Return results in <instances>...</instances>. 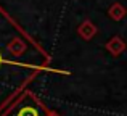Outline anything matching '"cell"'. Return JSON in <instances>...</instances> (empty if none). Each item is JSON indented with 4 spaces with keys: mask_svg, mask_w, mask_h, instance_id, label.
Returning <instances> with one entry per match:
<instances>
[{
    "mask_svg": "<svg viewBox=\"0 0 127 116\" xmlns=\"http://www.w3.org/2000/svg\"><path fill=\"white\" fill-rule=\"evenodd\" d=\"M52 63L48 52L0 10V113L42 73L71 74L66 69H56Z\"/></svg>",
    "mask_w": 127,
    "mask_h": 116,
    "instance_id": "6da1fadb",
    "label": "cell"
},
{
    "mask_svg": "<svg viewBox=\"0 0 127 116\" xmlns=\"http://www.w3.org/2000/svg\"><path fill=\"white\" fill-rule=\"evenodd\" d=\"M2 116H60V115L47 108L45 103L34 92L26 89L10 107L5 108Z\"/></svg>",
    "mask_w": 127,
    "mask_h": 116,
    "instance_id": "7a4b0ae2",
    "label": "cell"
},
{
    "mask_svg": "<svg viewBox=\"0 0 127 116\" xmlns=\"http://www.w3.org/2000/svg\"><path fill=\"white\" fill-rule=\"evenodd\" d=\"M105 48L113 55V57H119V55H121L122 52L126 50V42L122 40V37L114 36V37H111L108 42H106Z\"/></svg>",
    "mask_w": 127,
    "mask_h": 116,
    "instance_id": "3957f363",
    "label": "cell"
},
{
    "mask_svg": "<svg viewBox=\"0 0 127 116\" xmlns=\"http://www.w3.org/2000/svg\"><path fill=\"white\" fill-rule=\"evenodd\" d=\"M96 32H98V29H96V26L93 24L90 19H85V21H82L81 26L77 28V34L81 36L84 40H90V39H93Z\"/></svg>",
    "mask_w": 127,
    "mask_h": 116,
    "instance_id": "277c9868",
    "label": "cell"
},
{
    "mask_svg": "<svg viewBox=\"0 0 127 116\" xmlns=\"http://www.w3.org/2000/svg\"><path fill=\"white\" fill-rule=\"evenodd\" d=\"M126 13H127V10L121 5V3H113V5L109 6V10H108L109 18L114 19V21H121V19L126 16Z\"/></svg>",
    "mask_w": 127,
    "mask_h": 116,
    "instance_id": "5b68a950",
    "label": "cell"
}]
</instances>
